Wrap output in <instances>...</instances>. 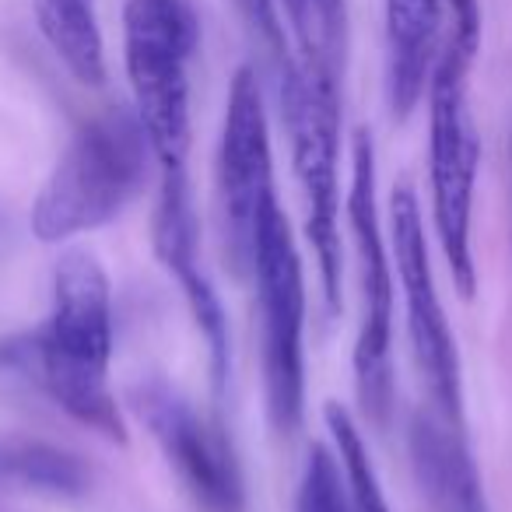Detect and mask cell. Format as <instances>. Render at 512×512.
<instances>
[{
    "mask_svg": "<svg viewBox=\"0 0 512 512\" xmlns=\"http://www.w3.org/2000/svg\"><path fill=\"white\" fill-rule=\"evenodd\" d=\"M116 348L113 288L88 249H64L53 267L43 323L0 341V372L36 386L57 411L106 442H127V418L109 383Z\"/></svg>",
    "mask_w": 512,
    "mask_h": 512,
    "instance_id": "cell-1",
    "label": "cell"
},
{
    "mask_svg": "<svg viewBox=\"0 0 512 512\" xmlns=\"http://www.w3.org/2000/svg\"><path fill=\"white\" fill-rule=\"evenodd\" d=\"M151 172L155 158L134 109L113 106L92 116L71 134L32 200V235L46 246H64L109 225L141 197Z\"/></svg>",
    "mask_w": 512,
    "mask_h": 512,
    "instance_id": "cell-2",
    "label": "cell"
},
{
    "mask_svg": "<svg viewBox=\"0 0 512 512\" xmlns=\"http://www.w3.org/2000/svg\"><path fill=\"white\" fill-rule=\"evenodd\" d=\"M341 74L344 64L292 53L278 74L292 169L306 207V239L313 246L320 288L330 313H341L344 235H341Z\"/></svg>",
    "mask_w": 512,
    "mask_h": 512,
    "instance_id": "cell-3",
    "label": "cell"
},
{
    "mask_svg": "<svg viewBox=\"0 0 512 512\" xmlns=\"http://www.w3.org/2000/svg\"><path fill=\"white\" fill-rule=\"evenodd\" d=\"M197 15L190 0H127L123 64L134 113L155 158V176H186L193 148L190 60L197 53Z\"/></svg>",
    "mask_w": 512,
    "mask_h": 512,
    "instance_id": "cell-4",
    "label": "cell"
},
{
    "mask_svg": "<svg viewBox=\"0 0 512 512\" xmlns=\"http://www.w3.org/2000/svg\"><path fill=\"white\" fill-rule=\"evenodd\" d=\"M246 278L256 292L267 418L292 439L306 418V267L278 200L260 218Z\"/></svg>",
    "mask_w": 512,
    "mask_h": 512,
    "instance_id": "cell-5",
    "label": "cell"
},
{
    "mask_svg": "<svg viewBox=\"0 0 512 512\" xmlns=\"http://www.w3.org/2000/svg\"><path fill=\"white\" fill-rule=\"evenodd\" d=\"M470 67L474 57L446 39L439 64L428 81V183H432V225L453 285L460 295H474V190L481 141H477L474 116H470Z\"/></svg>",
    "mask_w": 512,
    "mask_h": 512,
    "instance_id": "cell-6",
    "label": "cell"
},
{
    "mask_svg": "<svg viewBox=\"0 0 512 512\" xmlns=\"http://www.w3.org/2000/svg\"><path fill=\"white\" fill-rule=\"evenodd\" d=\"M344 221L351 232V253L358 271V316L355 337V393L372 421H386L393 400V253L386 235L383 214H379V186H376V144L365 127L355 130L351 141V183Z\"/></svg>",
    "mask_w": 512,
    "mask_h": 512,
    "instance_id": "cell-7",
    "label": "cell"
},
{
    "mask_svg": "<svg viewBox=\"0 0 512 512\" xmlns=\"http://www.w3.org/2000/svg\"><path fill=\"white\" fill-rule=\"evenodd\" d=\"M274 200L278 190H274V148L264 85L253 67H239L228 85L225 120H221L218 155H214V207H218L221 249L239 278H246L256 228Z\"/></svg>",
    "mask_w": 512,
    "mask_h": 512,
    "instance_id": "cell-8",
    "label": "cell"
},
{
    "mask_svg": "<svg viewBox=\"0 0 512 512\" xmlns=\"http://www.w3.org/2000/svg\"><path fill=\"white\" fill-rule=\"evenodd\" d=\"M390 235L393 271L400 281L407 313V337H411V355L421 379L428 386L439 421L463 432V365L456 351L453 327L442 309L439 281H435L432 253H428L425 218H421L418 193L411 186H397L390 197Z\"/></svg>",
    "mask_w": 512,
    "mask_h": 512,
    "instance_id": "cell-9",
    "label": "cell"
},
{
    "mask_svg": "<svg viewBox=\"0 0 512 512\" xmlns=\"http://www.w3.org/2000/svg\"><path fill=\"white\" fill-rule=\"evenodd\" d=\"M127 411L144 425L148 439L200 509L246 512V481L225 421H207L193 400L162 376H141L130 383Z\"/></svg>",
    "mask_w": 512,
    "mask_h": 512,
    "instance_id": "cell-10",
    "label": "cell"
},
{
    "mask_svg": "<svg viewBox=\"0 0 512 512\" xmlns=\"http://www.w3.org/2000/svg\"><path fill=\"white\" fill-rule=\"evenodd\" d=\"M151 246L158 264L169 271L179 285L183 302L197 323L207 344V365H211L214 397H228V376H232V341H228V316L221 295L204 267L200 253V225L193 211L190 176H158L155 211H151Z\"/></svg>",
    "mask_w": 512,
    "mask_h": 512,
    "instance_id": "cell-11",
    "label": "cell"
},
{
    "mask_svg": "<svg viewBox=\"0 0 512 512\" xmlns=\"http://www.w3.org/2000/svg\"><path fill=\"white\" fill-rule=\"evenodd\" d=\"M411 460L428 502L439 512H491L470 449L446 421L421 418V414L414 418Z\"/></svg>",
    "mask_w": 512,
    "mask_h": 512,
    "instance_id": "cell-12",
    "label": "cell"
},
{
    "mask_svg": "<svg viewBox=\"0 0 512 512\" xmlns=\"http://www.w3.org/2000/svg\"><path fill=\"white\" fill-rule=\"evenodd\" d=\"M36 25L53 57L74 81L88 88L106 85V39L95 0H32Z\"/></svg>",
    "mask_w": 512,
    "mask_h": 512,
    "instance_id": "cell-13",
    "label": "cell"
},
{
    "mask_svg": "<svg viewBox=\"0 0 512 512\" xmlns=\"http://www.w3.org/2000/svg\"><path fill=\"white\" fill-rule=\"evenodd\" d=\"M88 470L78 456L39 442H4L0 446V488L32 491L50 498H78L88 491Z\"/></svg>",
    "mask_w": 512,
    "mask_h": 512,
    "instance_id": "cell-14",
    "label": "cell"
},
{
    "mask_svg": "<svg viewBox=\"0 0 512 512\" xmlns=\"http://www.w3.org/2000/svg\"><path fill=\"white\" fill-rule=\"evenodd\" d=\"M327 428L334 435V449L341 456L344 470H348V484H351V498H355V512H393L386 502L383 481H379V470L372 463V453L362 439V428L358 421L348 414V407H341L337 400H330L327 411Z\"/></svg>",
    "mask_w": 512,
    "mask_h": 512,
    "instance_id": "cell-15",
    "label": "cell"
},
{
    "mask_svg": "<svg viewBox=\"0 0 512 512\" xmlns=\"http://www.w3.org/2000/svg\"><path fill=\"white\" fill-rule=\"evenodd\" d=\"M292 53L344 64V0H278Z\"/></svg>",
    "mask_w": 512,
    "mask_h": 512,
    "instance_id": "cell-16",
    "label": "cell"
},
{
    "mask_svg": "<svg viewBox=\"0 0 512 512\" xmlns=\"http://www.w3.org/2000/svg\"><path fill=\"white\" fill-rule=\"evenodd\" d=\"M292 512H355L348 470H344L337 449L330 446L309 449L299 488H295Z\"/></svg>",
    "mask_w": 512,
    "mask_h": 512,
    "instance_id": "cell-17",
    "label": "cell"
},
{
    "mask_svg": "<svg viewBox=\"0 0 512 512\" xmlns=\"http://www.w3.org/2000/svg\"><path fill=\"white\" fill-rule=\"evenodd\" d=\"M239 15L246 18V25L256 32V39H264L267 53L274 60V74H281L292 60V46H288V32L281 22L278 0H235Z\"/></svg>",
    "mask_w": 512,
    "mask_h": 512,
    "instance_id": "cell-18",
    "label": "cell"
},
{
    "mask_svg": "<svg viewBox=\"0 0 512 512\" xmlns=\"http://www.w3.org/2000/svg\"><path fill=\"white\" fill-rule=\"evenodd\" d=\"M446 8L453 18V29L446 39L477 60V53H481V0H446Z\"/></svg>",
    "mask_w": 512,
    "mask_h": 512,
    "instance_id": "cell-19",
    "label": "cell"
},
{
    "mask_svg": "<svg viewBox=\"0 0 512 512\" xmlns=\"http://www.w3.org/2000/svg\"><path fill=\"white\" fill-rule=\"evenodd\" d=\"M509 162H512V137H509Z\"/></svg>",
    "mask_w": 512,
    "mask_h": 512,
    "instance_id": "cell-20",
    "label": "cell"
}]
</instances>
